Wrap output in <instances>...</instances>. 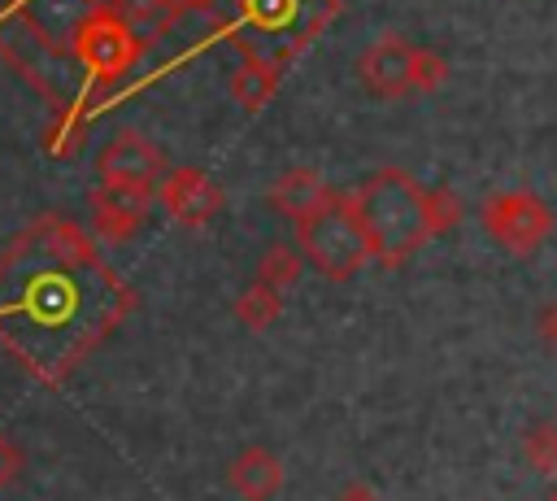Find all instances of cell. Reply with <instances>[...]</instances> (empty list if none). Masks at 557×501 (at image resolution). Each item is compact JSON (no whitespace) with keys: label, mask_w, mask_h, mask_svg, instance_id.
Instances as JSON below:
<instances>
[{"label":"cell","mask_w":557,"mask_h":501,"mask_svg":"<svg viewBox=\"0 0 557 501\" xmlns=\"http://www.w3.org/2000/svg\"><path fill=\"white\" fill-rule=\"evenodd\" d=\"M335 9L339 0H231L222 35L235 39L239 57H261L283 70L322 35Z\"/></svg>","instance_id":"2"},{"label":"cell","mask_w":557,"mask_h":501,"mask_svg":"<svg viewBox=\"0 0 557 501\" xmlns=\"http://www.w3.org/2000/svg\"><path fill=\"white\" fill-rule=\"evenodd\" d=\"M544 501H557V488H553V497H544Z\"/></svg>","instance_id":"25"},{"label":"cell","mask_w":557,"mask_h":501,"mask_svg":"<svg viewBox=\"0 0 557 501\" xmlns=\"http://www.w3.org/2000/svg\"><path fill=\"white\" fill-rule=\"evenodd\" d=\"M22 462H26V457H22V449L0 431V492L22 475Z\"/></svg>","instance_id":"20"},{"label":"cell","mask_w":557,"mask_h":501,"mask_svg":"<svg viewBox=\"0 0 557 501\" xmlns=\"http://www.w3.org/2000/svg\"><path fill=\"white\" fill-rule=\"evenodd\" d=\"M300 270H305V257H300L292 244L274 240V244L261 253V261H257V283H265V288H274V292H287V288L300 283Z\"/></svg>","instance_id":"14"},{"label":"cell","mask_w":557,"mask_h":501,"mask_svg":"<svg viewBox=\"0 0 557 501\" xmlns=\"http://www.w3.org/2000/svg\"><path fill=\"white\" fill-rule=\"evenodd\" d=\"M348 200L366 235L370 261H379L383 270L405 266L431 240L426 235V187L400 166L374 170L357 192H348Z\"/></svg>","instance_id":"1"},{"label":"cell","mask_w":557,"mask_h":501,"mask_svg":"<svg viewBox=\"0 0 557 501\" xmlns=\"http://www.w3.org/2000/svg\"><path fill=\"white\" fill-rule=\"evenodd\" d=\"M461 222V196L453 187H426V235H444Z\"/></svg>","instance_id":"19"},{"label":"cell","mask_w":557,"mask_h":501,"mask_svg":"<svg viewBox=\"0 0 557 501\" xmlns=\"http://www.w3.org/2000/svg\"><path fill=\"white\" fill-rule=\"evenodd\" d=\"M152 196L161 200V209L178 227H209L218 218V209H222V187L200 166H174V170H165L157 179Z\"/></svg>","instance_id":"6"},{"label":"cell","mask_w":557,"mask_h":501,"mask_svg":"<svg viewBox=\"0 0 557 501\" xmlns=\"http://www.w3.org/2000/svg\"><path fill=\"white\" fill-rule=\"evenodd\" d=\"M522 453L535 471L553 475L557 479V423H535L527 436H522Z\"/></svg>","instance_id":"18"},{"label":"cell","mask_w":557,"mask_h":501,"mask_svg":"<svg viewBox=\"0 0 557 501\" xmlns=\"http://www.w3.org/2000/svg\"><path fill=\"white\" fill-rule=\"evenodd\" d=\"M226 484H231V492L244 497V501H270V497L283 488V462H278L274 449L248 444V449H239V453L231 457Z\"/></svg>","instance_id":"10"},{"label":"cell","mask_w":557,"mask_h":501,"mask_svg":"<svg viewBox=\"0 0 557 501\" xmlns=\"http://www.w3.org/2000/svg\"><path fill=\"white\" fill-rule=\"evenodd\" d=\"M326 179L318 174V170H309V166H292V170H283L274 183H270V192H265V200H270V209H278L283 218H300V213H309L322 196H326Z\"/></svg>","instance_id":"11"},{"label":"cell","mask_w":557,"mask_h":501,"mask_svg":"<svg viewBox=\"0 0 557 501\" xmlns=\"http://www.w3.org/2000/svg\"><path fill=\"white\" fill-rule=\"evenodd\" d=\"M278 314H283V292H274V288H265L257 279L235 296V318L248 331H265L270 322H278Z\"/></svg>","instance_id":"15"},{"label":"cell","mask_w":557,"mask_h":501,"mask_svg":"<svg viewBox=\"0 0 557 501\" xmlns=\"http://www.w3.org/2000/svg\"><path fill=\"white\" fill-rule=\"evenodd\" d=\"M96 174L104 183H139V187H157V179L165 174V161H161V148L139 135V131H117L100 157H96Z\"/></svg>","instance_id":"8"},{"label":"cell","mask_w":557,"mask_h":501,"mask_svg":"<svg viewBox=\"0 0 557 501\" xmlns=\"http://www.w3.org/2000/svg\"><path fill=\"white\" fill-rule=\"evenodd\" d=\"M17 4H26V0H13V4H9V9H17Z\"/></svg>","instance_id":"24"},{"label":"cell","mask_w":557,"mask_h":501,"mask_svg":"<svg viewBox=\"0 0 557 501\" xmlns=\"http://www.w3.org/2000/svg\"><path fill=\"white\" fill-rule=\"evenodd\" d=\"M444 78H448V61L435 48H413L409 52V91H418V96L440 91Z\"/></svg>","instance_id":"16"},{"label":"cell","mask_w":557,"mask_h":501,"mask_svg":"<svg viewBox=\"0 0 557 501\" xmlns=\"http://www.w3.org/2000/svg\"><path fill=\"white\" fill-rule=\"evenodd\" d=\"M83 131H87V118H83L78 109H65L61 118H52V126L44 131V148H48V157H74Z\"/></svg>","instance_id":"17"},{"label":"cell","mask_w":557,"mask_h":501,"mask_svg":"<svg viewBox=\"0 0 557 501\" xmlns=\"http://www.w3.org/2000/svg\"><path fill=\"white\" fill-rule=\"evenodd\" d=\"M174 13H183V9H209V4H218V0H165Z\"/></svg>","instance_id":"23"},{"label":"cell","mask_w":557,"mask_h":501,"mask_svg":"<svg viewBox=\"0 0 557 501\" xmlns=\"http://www.w3.org/2000/svg\"><path fill=\"white\" fill-rule=\"evenodd\" d=\"M78 65L87 70V87H109L117 78L131 74V65L139 61L144 44L113 17L109 4H96L83 13V22L74 26V39H70Z\"/></svg>","instance_id":"4"},{"label":"cell","mask_w":557,"mask_h":501,"mask_svg":"<svg viewBox=\"0 0 557 501\" xmlns=\"http://www.w3.org/2000/svg\"><path fill=\"white\" fill-rule=\"evenodd\" d=\"M409 52H413V44H405L400 35H379L374 44H366V52L357 57L361 87L379 100L409 96Z\"/></svg>","instance_id":"9"},{"label":"cell","mask_w":557,"mask_h":501,"mask_svg":"<svg viewBox=\"0 0 557 501\" xmlns=\"http://www.w3.org/2000/svg\"><path fill=\"white\" fill-rule=\"evenodd\" d=\"M278 78L283 70L261 61V57H239V65L231 70V100L244 109V113H257L270 105V96L278 91Z\"/></svg>","instance_id":"12"},{"label":"cell","mask_w":557,"mask_h":501,"mask_svg":"<svg viewBox=\"0 0 557 501\" xmlns=\"http://www.w3.org/2000/svg\"><path fill=\"white\" fill-rule=\"evenodd\" d=\"M109 9H113V17L148 48L152 39H161L170 26H174V9L165 4V0H109Z\"/></svg>","instance_id":"13"},{"label":"cell","mask_w":557,"mask_h":501,"mask_svg":"<svg viewBox=\"0 0 557 501\" xmlns=\"http://www.w3.org/2000/svg\"><path fill=\"white\" fill-rule=\"evenodd\" d=\"M479 222H483V231H487L505 253H513V257L540 253V244L553 235V209H548L535 192H522V187H505V192L483 196Z\"/></svg>","instance_id":"5"},{"label":"cell","mask_w":557,"mask_h":501,"mask_svg":"<svg viewBox=\"0 0 557 501\" xmlns=\"http://www.w3.org/2000/svg\"><path fill=\"white\" fill-rule=\"evenodd\" d=\"M296 253L322 279H331V283L352 279L370 261V248H366V235L357 227V213H352L348 192L326 187V196L309 213L296 218Z\"/></svg>","instance_id":"3"},{"label":"cell","mask_w":557,"mask_h":501,"mask_svg":"<svg viewBox=\"0 0 557 501\" xmlns=\"http://www.w3.org/2000/svg\"><path fill=\"white\" fill-rule=\"evenodd\" d=\"M87 205H91V235H100L104 244H126L144 227V218L152 209V187H139V183H104L100 179L91 187Z\"/></svg>","instance_id":"7"},{"label":"cell","mask_w":557,"mask_h":501,"mask_svg":"<svg viewBox=\"0 0 557 501\" xmlns=\"http://www.w3.org/2000/svg\"><path fill=\"white\" fill-rule=\"evenodd\" d=\"M335 501H379V497H374L366 484H348L344 492H335Z\"/></svg>","instance_id":"22"},{"label":"cell","mask_w":557,"mask_h":501,"mask_svg":"<svg viewBox=\"0 0 557 501\" xmlns=\"http://www.w3.org/2000/svg\"><path fill=\"white\" fill-rule=\"evenodd\" d=\"M535 331H540V340H544L548 349H557V301H548V305L535 314Z\"/></svg>","instance_id":"21"}]
</instances>
